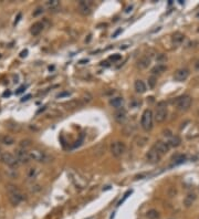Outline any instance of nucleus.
<instances>
[{
	"instance_id": "obj_3",
	"label": "nucleus",
	"mask_w": 199,
	"mask_h": 219,
	"mask_svg": "<svg viewBox=\"0 0 199 219\" xmlns=\"http://www.w3.org/2000/svg\"><path fill=\"white\" fill-rule=\"evenodd\" d=\"M153 119L154 115L150 110H145L142 114V119H141V126L145 132H149L153 129Z\"/></svg>"
},
{
	"instance_id": "obj_22",
	"label": "nucleus",
	"mask_w": 199,
	"mask_h": 219,
	"mask_svg": "<svg viewBox=\"0 0 199 219\" xmlns=\"http://www.w3.org/2000/svg\"><path fill=\"white\" fill-rule=\"evenodd\" d=\"M38 176V169L36 168H30L28 170V179L29 180H34Z\"/></svg>"
},
{
	"instance_id": "obj_8",
	"label": "nucleus",
	"mask_w": 199,
	"mask_h": 219,
	"mask_svg": "<svg viewBox=\"0 0 199 219\" xmlns=\"http://www.w3.org/2000/svg\"><path fill=\"white\" fill-rule=\"evenodd\" d=\"M162 156H163L162 154L153 146L152 148L148 151V153L146 154V159H147V162L150 163V164H157V163L160 162Z\"/></svg>"
},
{
	"instance_id": "obj_16",
	"label": "nucleus",
	"mask_w": 199,
	"mask_h": 219,
	"mask_svg": "<svg viewBox=\"0 0 199 219\" xmlns=\"http://www.w3.org/2000/svg\"><path fill=\"white\" fill-rule=\"evenodd\" d=\"M134 89L137 93L142 94V93L146 92V85L145 83L143 82L142 80H136L135 83H134Z\"/></svg>"
},
{
	"instance_id": "obj_12",
	"label": "nucleus",
	"mask_w": 199,
	"mask_h": 219,
	"mask_svg": "<svg viewBox=\"0 0 199 219\" xmlns=\"http://www.w3.org/2000/svg\"><path fill=\"white\" fill-rule=\"evenodd\" d=\"M79 11L83 16H89L91 13V6L86 1H80L79 2Z\"/></svg>"
},
{
	"instance_id": "obj_4",
	"label": "nucleus",
	"mask_w": 199,
	"mask_h": 219,
	"mask_svg": "<svg viewBox=\"0 0 199 219\" xmlns=\"http://www.w3.org/2000/svg\"><path fill=\"white\" fill-rule=\"evenodd\" d=\"M191 103H192V99L190 96L182 95V96H180V97H178L177 101H176V107H177V110L180 111V112H185V111H187V110L190 107Z\"/></svg>"
},
{
	"instance_id": "obj_34",
	"label": "nucleus",
	"mask_w": 199,
	"mask_h": 219,
	"mask_svg": "<svg viewBox=\"0 0 199 219\" xmlns=\"http://www.w3.org/2000/svg\"><path fill=\"white\" fill-rule=\"evenodd\" d=\"M68 95H70V92H63L61 94H59L58 97H62V96H68Z\"/></svg>"
},
{
	"instance_id": "obj_26",
	"label": "nucleus",
	"mask_w": 199,
	"mask_h": 219,
	"mask_svg": "<svg viewBox=\"0 0 199 219\" xmlns=\"http://www.w3.org/2000/svg\"><path fill=\"white\" fill-rule=\"evenodd\" d=\"M30 146H31V142H30L29 139H23V141L20 142V148L27 149Z\"/></svg>"
},
{
	"instance_id": "obj_36",
	"label": "nucleus",
	"mask_w": 199,
	"mask_h": 219,
	"mask_svg": "<svg viewBox=\"0 0 199 219\" xmlns=\"http://www.w3.org/2000/svg\"><path fill=\"white\" fill-rule=\"evenodd\" d=\"M119 32H122V30H121V29L117 30V31H116V32L114 33V34H113V38H115V36H117V34H118Z\"/></svg>"
},
{
	"instance_id": "obj_20",
	"label": "nucleus",
	"mask_w": 199,
	"mask_h": 219,
	"mask_svg": "<svg viewBox=\"0 0 199 219\" xmlns=\"http://www.w3.org/2000/svg\"><path fill=\"white\" fill-rule=\"evenodd\" d=\"M46 6L48 7L50 10H56L60 8L61 3H60V1H58V0H49V1H46Z\"/></svg>"
},
{
	"instance_id": "obj_28",
	"label": "nucleus",
	"mask_w": 199,
	"mask_h": 219,
	"mask_svg": "<svg viewBox=\"0 0 199 219\" xmlns=\"http://www.w3.org/2000/svg\"><path fill=\"white\" fill-rule=\"evenodd\" d=\"M131 194H132V190H128V192H126V194H125V195H124V197H123V199H121V200H119V202H118V206H119V205H122L123 202H124V200H125V199L127 198V197H128V196L131 195Z\"/></svg>"
},
{
	"instance_id": "obj_11",
	"label": "nucleus",
	"mask_w": 199,
	"mask_h": 219,
	"mask_svg": "<svg viewBox=\"0 0 199 219\" xmlns=\"http://www.w3.org/2000/svg\"><path fill=\"white\" fill-rule=\"evenodd\" d=\"M154 147H155V148L157 149L162 155L167 154V153L169 152V149H170V146L168 145V143L163 142V141H158V142H156L155 145H154Z\"/></svg>"
},
{
	"instance_id": "obj_2",
	"label": "nucleus",
	"mask_w": 199,
	"mask_h": 219,
	"mask_svg": "<svg viewBox=\"0 0 199 219\" xmlns=\"http://www.w3.org/2000/svg\"><path fill=\"white\" fill-rule=\"evenodd\" d=\"M28 153H29L30 159L36 160V162L48 163L51 160V157L46 152H43V151H41L39 148H31Z\"/></svg>"
},
{
	"instance_id": "obj_25",
	"label": "nucleus",
	"mask_w": 199,
	"mask_h": 219,
	"mask_svg": "<svg viewBox=\"0 0 199 219\" xmlns=\"http://www.w3.org/2000/svg\"><path fill=\"white\" fill-rule=\"evenodd\" d=\"M186 156L185 155H177L176 157H174V165H179L185 162Z\"/></svg>"
},
{
	"instance_id": "obj_7",
	"label": "nucleus",
	"mask_w": 199,
	"mask_h": 219,
	"mask_svg": "<svg viewBox=\"0 0 199 219\" xmlns=\"http://www.w3.org/2000/svg\"><path fill=\"white\" fill-rule=\"evenodd\" d=\"M0 160H2L5 164H7L10 167H17L18 166V159L16 158V156H13L11 153L3 152L0 155Z\"/></svg>"
},
{
	"instance_id": "obj_9",
	"label": "nucleus",
	"mask_w": 199,
	"mask_h": 219,
	"mask_svg": "<svg viewBox=\"0 0 199 219\" xmlns=\"http://www.w3.org/2000/svg\"><path fill=\"white\" fill-rule=\"evenodd\" d=\"M189 76V70L186 68H182V69L176 70V72L174 73V79L177 82H184L188 79Z\"/></svg>"
},
{
	"instance_id": "obj_23",
	"label": "nucleus",
	"mask_w": 199,
	"mask_h": 219,
	"mask_svg": "<svg viewBox=\"0 0 199 219\" xmlns=\"http://www.w3.org/2000/svg\"><path fill=\"white\" fill-rule=\"evenodd\" d=\"M147 218L148 219H157L159 217V212L156 209H150L147 211Z\"/></svg>"
},
{
	"instance_id": "obj_24",
	"label": "nucleus",
	"mask_w": 199,
	"mask_h": 219,
	"mask_svg": "<svg viewBox=\"0 0 199 219\" xmlns=\"http://www.w3.org/2000/svg\"><path fill=\"white\" fill-rule=\"evenodd\" d=\"M165 70H166V66L165 65L158 64V65H156L155 68H153V69H152V73H153V74H159V73L164 72Z\"/></svg>"
},
{
	"instance_id": "obj_19",
	"label": "nucleus",
	"mask_w": 199,
	"mask_h": 219,
	"mask_svg": "<svg viewBox=\"0 0 199 219\" xmlns=\"http://www.w3.org/2000/svg\"><path fill=\"white\" fill-rule=\"evenodd\" d=\"M168 145L170 146V147H177V146L180 145V143H182V139H180V137L177 135L175 136H172V137H169L168 139Z\"/></svg>"
},
{
	"instance_id": "obj_21",
	"label": "nucleus",
	"mask_w": 199,
	"mask_h": 219,
	"mask_svg": "<svg viewBox=\"0 0 199 219\" xmlns=\"http://www.w3.org/2000/svg\"><path fill=\"white\" fill-rule=\"evenodd\" d=\"M196 200V195L195 194H188L186 196L185 200H184V204H185L186 207H190V206L194 204V202Z\"/></svg>"
},
{
	"instance_id": "obj_1",
	"label": "nucleus",
	"mask_w": 199,
	"mask_h": 219,
	"mask_svg": "<svg viewBox=\"0 0 199 219\" xmlns=\"http://www.w3.org/2000/svg\"><path fill=\"white\" fill-rule=\"evenodd\" d=\"M7 192H8V197H9L10 202L13 206L19 205L20 202L23 200V194L17 186L8 185L7 186Z\"/></svg>"
},
{
	"instance_id": "obj_33",
	"label": "nucleus",
	"mask_w": 199,
	"mask_h": 219,
	"mask_svg": "<svg viewBox=\"0 0 199 219\" xmlns=\"http://www.w3.org/2000/svg\"><path fill=\"white\" fill-rule=\"evenodd\" d=\"M24 90H26V86H21V87H20L19 90H18V91H17V94H20V93H22L23 91H24Z\"/></svg>"
},
{
	"instance_id": "obj_39",
	"label": "nucleus",
	"mask_w": 199,
	"mask_h": 219,
	"mask_svg": "<svg viewBox=\"0 0 199 219\" xmlns=\"http://www.w3.org/2000/svg\"><path fill=\"white\" fill-rule=\"evenodd\" d=\"M197 18H198V19H199V13H198V14H197Z\"/></svg>"
},
{
	"instance_id": "obj_15",
	"label": "nucleus",
	"mask_w": 199,
	"mask_h": 219,
	"mask_svg": "<svg viewBox=\"0 0 199 219\" xmlns=\"http://www.w3.org/2000/svg\"><path fill=\"white\" fill-rule=\"evenodd\" d=\"M150 64V59L148 56H142L139 60H137V63H136V66L138 69H146L148 68V65Z\"/></svg>"
},
{
	"instance_id": "obj_17",
	"label": "nucleus",
	"mask_w": 199,
	"mask_h": 219,
	"mask_svg": "<svg viewBox=\"0 0 199 219\" xmlns=\"http://www.w3.org/2000/svg\"><path fill=\"white\" fill-rule=\"evenodd\" d=\"M114 116H115L116 122H118L122 124V123L125 122V119H126V111L123 109H119L118 111H116L115 112Z\"/></svg>"
},
{
	"instance_id": "obj_37",
	"label": "nucleus",
	"mask_w": 199,
	"mask_h": 219,
	"mask_svg": "<svg viewBox=\"0 0 199 219\" xmlns=\"http://www.w3.org/2000/svg\"><path fill=\"white\" fill-rule=\"evenodd\" d=\"M30 97H31V95H27L26 97H23V99H22V102H23V101H27V100H29Z\"/></svg>"
},
{
	"instance_id": "obj_14",
	"label": "nucleus",
	"mask_w": 199,
	"mask_h": 219,
	"mask_svg": "<svg viewBox=\"0 0 199 219\" xmlns=\"http://www.w3.org/2000/svg\"><path fill=\"white\" fill-rule=\"evenodd\" d=\"M184 40H185V36L180 32H175L172 36V43H174V46H180V44L184 42Z\"/></svg>"
},
{
	"instance_id": "obj_13",
	"label": "nucleus",
	"mask_w": 199,
	"mask_h": 219,
	"mask_svg": "<svg viewBox=\"0 0 199 219\" xmlns=\"http://www.w3.org/2000/svg\"><path fill=\"white\" fill-rule=\"evenodd\" d=\"M43 28H44V24L41 21H38V22L33 23L32 26H31L30 32H31L32 36H38V34H40V33L42 32Z\"/></svg>"
},
{
	"instance_id": "obj_10",
	"label": "nucleus",
	"mask_w": 199,
	"mask_h": 219,
	"mask_svg": "<svg viewBox=\"0 0 199 219\" xmlns=\"http://www.w3.org/2000/svg\"><path fill=\"white\" fill-rule=\"evenodd\" d=\"M16 158L18 159V163H21V164H27V163L30 162L29 153L27 152V149H23V148L17 149Z\"/></svg>"
},
{
	"instance_id": "obj_29",
	"label": "nucleus",
	"mask_w": 199,
	"mask_h": 219,
	"mask_svg": "<svg viewBox=\"0 0 199 219\" xmlns=\"http://www.w3.org/2000/svg\"><path fill=\"white\" fill-rule=\"evenodd\" d=\"M194 68H195V70L197 72H199V59H197L195 61V63H194Z\"/></svg>"
},
{
	"instance_id": "obj_31",
	"label": "nucleus",
	"mask_w": 199,
	"mask_h": 219,
	"mask_svg": "<svg viewBox=\"0 0 199 219\" xmlns=\"http://www.w3.org/2000/svg\"><path fill=\"white\" fill-rule=\"evenodd\" d=\"M155 78H152V79H149V82H150V87H154L155 86V83H156V81H155Z\"/></svg>"
},
{
	"instance_id": "obj_18",
	"label": "nucleus",
	"mask_w": 199,
	"mask_h": 219,
	"mask_svg": "<svg viewBox=\"0 0 199 219\" xmlns=\"http://www.w3.org/2000/svg\"><path fill=\"white\" fill-rule=\"evenodd\" d=\"M109 104L114 109L119 110L123 106V104H124V100H123V97H114V99H112L109 101Z\"/></svg>"
},
{
	"instance_id": "obj_38",
	"label": "nucleus",
	"mask_w": 199,
	"mask_h": 219,
	"mask_svg": "<svg viewBox=\"0 0 199 219\" xmlns=\"http://www.w3.org/2000/svg\"><path fill=\"white\" fill-rule=\"evenodd\" d=\"M10 95V92L8 91V92H5L3 93V96H9Z\"/></svg>"
},
{
	"instance_id": "obj_30",
	"label": "nucleus",
	"mask_w": 199,
	"mask_h": 219,
	"mask_svg": "<svg viewBox=\"0 0 199 219\" xmlns=\"http://www.w3.org/2000/svg\"><path fill=\"white\" fill-rule=\"evenodd\" d=\"M41 12H43V8H41V7H39L38 9H36V11L34 13H33V16H38L39 13H41Z\"/></svg>"
},
{
	"instance_id": "obj_35",
	"label": "nucleus",
	"mask_w": 199,
	"mask_h": 219,
	"mask_svg": "<svg viewBox=\"0 0 199 219\" xmlns=\"http://www.w3.org/2000/svg\"><path fill=\"white\" fill-rule=\"evenodd\" d=\"M27 53H28V50H24V51H22V52L20 53V56H21V58H23V56H27Z\"/></svg>"
},
{
	"instance_id": "obj_32",
	"label": "nucleus",
	"mask_w": 199,
	"mask_h": 219,
	"mask_svg": "<svg viewBox=\"0 0 199 219\" xmlns=\"http://www.w3.org/2000/svg\"><path fill=\"white\" fill-rule=\"evenodd\" d=\"M109 59L113 60V61H114V60H119L121 59V56H119V54H117V56H109Z\"/></svg>"
},
{
	"instance_id": "obj_6",
	"label": "nucleus",
	"mask_w": 199,
	"mask_h": 219,
	"mask_svg": "<svg viewBox=\"0 0 199 219\" xmlns=\"http://www.w3.org/2000/svg\"><path fill=\"white\" fill-rule=\"evenodd\" d=\"M126 145L123 142H114L111 145V153L114 157H121L125 154Z\"/></svg>"
},
{
	"instance_id": "obj_27",
	"label": "nucleus",
	"mask_w": 199,
	"mask_h": 219,
	"mask_svg": "<svg viewBox=\"0 0 199 219\" xmlns=\"http://www.w3.org/2000/svg\"><path fill=\"white\" fill-rule=\"evenodd\" d=\"M2 143H5V144H7V145H11V144H13L14 143V139L11 137V136H3L2 137Z\"/></svg>"
},
{
	"instance_id": "obj_5",
	"label": "nucleus",
	"mask_w": 199,
	"mask_h": 219,
	"mask_svg": "<svg viewBox=\"0 0 199 219\" xmlns=\"http://www.w3.org/2000/svg\"><path fill=\"white\" fill-rule=\"evenodd\" d=\"M167 115H168V113H167V106L164 102H160L157 106V109H156V112H155V115H154V119L157 123H163L167 119Z\"/></svg>"
}]
</instances>
